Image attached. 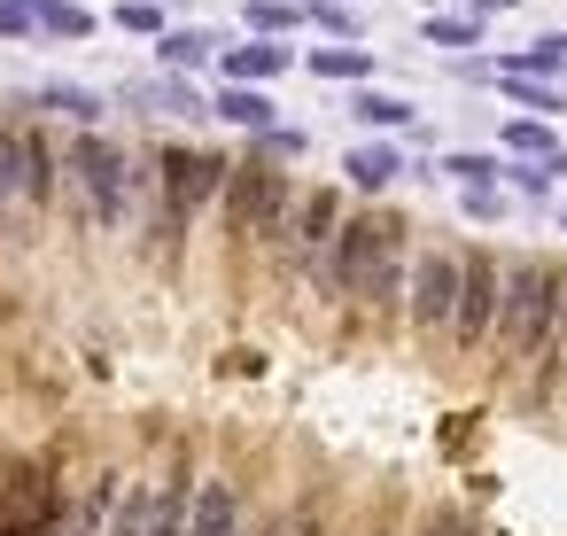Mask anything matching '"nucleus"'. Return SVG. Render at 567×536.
<instances>
[{
	"instance_id": "obj_9",
	"label": "nucleus",
	"mask_w": 567,
	"mask_h": 536,
	"mask_svg": "<svg viewBox=\"0 0 567 536\" xmlns=\"http://www.w3.org/2000/svg\"><path fill=\"white\" fill-rule=\"evenodd\" d=\"M272 71H288V48H280V40L226 48V79H234V86H257V79H272Z\"/></svg>"
},
{
	"instance_id": "obj_16",
	"label": "nucleus",
	"mask_w": 567,
	"mask_h": 536,
	"mask_svg": "<svg viewBox=\"0 0 567 536\" xmlns=\"http://www.w3.org/2000/svg\"><path fill=\"white\" fill-rule=\"evenodd\" d=\"M148 520H156V489H125V497H117L110 536H148Z\"/></svg>"
},
{
	"instance_id": "obj_4",
	"label": "nucleus",
	"mask_w": 567,
	"mask_h": 536,
	"mask_svg": "<svg viewBox=\"0 0 567 536\" xmlns=\"http://www.w3.org/2000/svg\"><path fill=\"white\" fill-rule=\"evenodd\" d=\"M497 303H505V265L489 257V249H466V280H458V327H451V342L474 358L489 334H497Z\"/></svg>"
},
{
	"instance_id": "obj_13",
	"label": "nucleus",
	"mask_w": 567,
	"mask_h": 536,
	"mask_svg": "<svg viewBox=\"0 0 567 536\" xmlns=\"http://www.w3.org/2000/svg\"><path fill=\"white\" fill-rule=\"evenodd\" d=\"M505 71H513V79H544V71H567V32H544V40H536L528 55H513Z\"/></svg>"
},
{
	"instance_id": "obj_24",
	"label": "nucleus",
	"mask_w": 567,
	"mask_h": 536,
	"mask_svg": "<svg viewBox=\"0 0 567 536\" xmlns=\"http://www.w3.org/2000/svg\"><path fill=\"white\" fill-rule=\"evenodd\" d=\"M350 110H358V117H365V125H404V117H412V110H404V102H396V94H358V102H350Z\"/></svg>"
},
{
	"instance_id": "obj_32",
	"label": "nucleus",
	"mask_w": 567,
	"mask_h": 536,
	"mask_svg": "<svg viewBox=\"0 0 567 536\" xmlns=\"http://www.w3.org/2000/svg\"><path fill=\"white\" fill-rule=\"evenodd\" d=\"M551 172H559V179H567V156H551Z\"/></svg>"
},
{
	"instance_id": "obj_2",
	"label": "nucleus",
	"mask_w": 567,
	"mask_h": 536,
	"mask_svg": "<svg viewBox=\"0 0 567 536\" xmlns=\"http://www.w3.org/2000/svg\"><path fill=\"white\" fill-rule=\"evenodd\" d=\"M551 319H559V272L544 257H513L505 265V303H497V365H528L544 358L551 342Z\"/></svg>"
},
{
	"instance_id": "obj_7",
	"label": "nucleus",
	"mask_w": 567,
	"mask_h": 536,
	"mask_svg": "<svg viewBox=\"0 0 567 536\" xmlns=\"http://www.w3.org/2000/svg\"><path fill=\"white\" fill-rule=\"evenodd\" d=\"M71 172H79V187H86V203H94V218L102 226H117L125 218V148H110V141H79L71 148Z\"/></svg>"
},
{
	"instance_id": "obj_26",
	"label": "nucleus",
	"mask_w": 567,
	"mask_h": 536,
	"mask_svg": "<svg viewBox=\"0 0 567 536\" xmlns=\"http://www.w3.org/2000/svg\"><path fill=\"white\" fill-rule=\"evenodd\" d=\"M272 156H303V133H288V125L257 133V164H272Z\"/></svg>"
},
{
	"instance_id": "obj_20",
	"label": "nucleus",
	"mask_w": 567,
	"mask_h": 536,
	"mask_svg": "<svg viewBox=\"0 0 567 536\" xmlns=\"http://www.w3.org/2000/svg\"><path fill=\"white\" fill-rule=\"evenodd\" d=\"M505 94H513L520 110H536V117H559V110H567L559 86H536V79H513V71H505Z\"/></svg>"
},
{
	"instance_id": "obj_33",
	"label": "nucleus",
	"mask_w": 567,
	"mask_h": 536,
	"mask_svg": "<svg viewBox=\"0 0 567 536\" xmlns=\"http://www.w3.org/2000/svg\"><path fill=\"white\" fill-rule=\"evenodd\" d=\"M0 536H17V528H0Z\"/></svg>"
},
{
	"instance_id": "obj_10",
	"label": "nucleus",
	"mask_w": 567,
	"mask_h": 536,
	"mask_svg": "<svg viewBox=\"0 0 567 536\" xmlns=\"http://www.w3.org/2000/svg\"><path fill=\"white\" fill-rule=\"evenodd\" d=\"M342 172H350V187L381 195V187L404 172V156H396V148H381V141H365V148H350V164H342Z\"/></svg>"
},
{
	"instance_id": "obj_17",
	"label": "nucleus",
	"mask_w": 567,
	"mask_h": 536,
	"mask_svg": "<svg viewBox=\"0 0 567 536\" xmlns=\"http://www.w3.org/2000/svg\"><path fill=\"white\" fill-rule=\"evenodd\" d=\"M40 32H48V40H86V32H94V17H86V9H71V0H48V9H40Z\"/></svg>"
},
{
	"instance_id": "obj_14",
	"label": "nucleus",
	"mask_w": 567,
	"mask_h": 536,
	"mask_svg": "<svg viewBox=\"0 0 567 536\" xmlns=\"http://www.w3.org/2000/svg\"><path fill=\"white\" fill-rule=\"evenodd\" d=\"M24 195V133L0 117V203H17Z\"/></svg>"
},
{
	"instance_id": "obj_11",
	"label": "nucleus",
	"mask_w": 567,
	"mask_h": 536,
	"mask_svg": "<svg viewBox=\"0 0 567 536\" xmlns=\"http://www.w3.org/2000/svg\"><path fill=\"white\" fill-rule=\"evenodd\" d=\"M210 110H218L226 125H241V133H272V102H265L257 86H226V94H218Z\"/></svg>"
},
{
	"instance_id": "obj_8",
	"label": "nucleus",
	"mask_w": 567,
	"mask_h": 536,
	"mask_svg": "<svg viewBox=\"0 0 567 536\" xmlns=\"http://www.w3.org/2000/svg\"><path fill=\"white\" fill-rule=\"evenodd\" d=\"M187 536H241V497H234V482H195V528Z\"/></svg>"
},
{
	"instance_id": "obj_1",
	"label": "nucleus",
	"mask_w": 567,
	"mask_h": 536,
	"mask_svg": "<svg viewBox=\"0 0 567 536\" xmlns=\"http://www.w3.org/2000/svg\"><path fill=\"white\" fill-rule=\"evenodd\" d=\"M334 288L365 311H396L404 296V218H350L334 241Z\"/></svg>"
},
{
	"instance_id": "obj_29",
	"label": "nucleus",
	"mask_w": 567,
	"mask_h": 536,
	"mask_svg": "<svg viewBox=\"0 0 567 536\" xmlns=\"http://www.w3.org/2000/svg\"><path fill=\"white\" fill-rule=\"evenodd\" d=\"M24 32H40V24L17 9V0H0V40H24Z\"/></svg>"
},
{
	"instance_id": "obj_5",
	"label": "nucleus",
	"mask_w": 567,
	"mask_h": 536,
	"mask_svg": "<svg viewBox=\"0 0 567 536\" xmlns=\"http://www.w3.org/2000/svg\"><path fill=\"white\" fill-rule=\"evenodd\" d=\"M156 172H164V218H172V226H187V218L234 179V164H226V156H203V148H164Z\"/></svg>"
},
{
	"instance_id": "obj_25",
	"label": "nucleus",
	"mask_w": 567,
	"mask_h": 536,
	"mask_svg": "<svg viewBox=\"0 0 567 536\" xmlns=\"http://www.w3.org/2000/svg\"><path fill=\"white\" fill-rule=\"evenodd\" d=\"M249 24L257 32H288V24H303V9H288V0H249Z\"/></svg>"
},
{
	"instance_id": "obj_27",
	"label": "nucleus",
	"mask_w": 567,
	"mask_h": 536,
	"mask_svg": "<svg viewBox=\"0 0 567 536\" xmlns=\"http://www.w3.org/2000/svg\"><path fill=\"white\" fill-rule=\"evenodd\" d=\"M117 24H125V32H156V40H164V17L148 9V0H125V9H117Z\"/></svg>"
},
{
	"instance_id": "obj_28",
	"label": "nucleus",
	"mask_w": 567,
	"mask_h": 536,
	"mask_svg": "<svg viewBox=\"0 0 567 536\" xmlns=\"http://www.w3.org/2000/svg\"><path fill=\"white\" fill-rule=\"evenodd\" d=\"M451 179H466V187H489V179H497V164H489V156H451Z\"/></svg>"
},
{
	"instance_id": "obj_22",
	"label": "nucleus",
	"mask_w": 567,
	"mask_h": 536,
	"mask_svg": "<svg viewBox=\"0 0 567 536\" xmlns=\"http://www.w3.org/2000/svg\"><path fill=\"white\" fill-rule=\"evenodd\" d=\"M427 40H435V48H474L482 24H474V17H427Z\"/></svg>"
},
{
	"instance_id": "obj_18",
	"label": "nucleus",
	"mask_w": 567,
	"mask_h": 536,
	"mask_svg": "<svg viewBox=\"0 0 567 536\" xmlns=\"http://www.w3.org/2000/svg\"><path fill=\"white\" fill-rule=\"evenodd\" d=\"M311 71H319V79H365V71H373V55H365V48H319V55H311Z\"/></svg>"
},
{
	"instance_id": "obj_12",
	"label": "nucleus",
	"mask_w": 567,
	"mask_h": 536,
	"mask_svg": "<svg viewBox=\"0 0 567 536\" xmlns=\"http://www.w3.org/2000/svg\"><path fill=\"white\" fill-rule=\"evenodd\" d=\"M55 195V156L40 133H24V203H48Z\"/></svg>"
},
{
	"instance_id": "obj_30",
	"label": "nucleus",
	"mask_w": 567,
	"mask_h": 536,
	"mask_svg": "<svg viewBox=\"0 0 567 536\" xmlns=\"http://www.w3.org/2000/svg\"><path fill=\"white\" fill-rule=\"evenodd\" d=\"M420 536H474V513H435Z\"/></svg>"
},
{
	"instance_id": "obj_19",
	"label": "nucleus",
	"mask_w": 567,
	"mask_h": 536,
	"mask_svg": "<svg viewBox=\"0 0 567 536\" xmlns=\"http://www.w3.org/2000/svg\"><path fill=\"white\" fill-rule=\"evenodd\" d=\"M40 110H63V117H79V125L102 117V102H94L86 86H40Z\"/></svg>"
},
{
	"instance_id": "obj_31",
	"label": "nucleus",
	"mask_w": 567,
	"mask_h": 536,
	"mask_svg": "<svg viewBox=\"0 0 567 536\" xmlns=\"http://www.w3.org/2000/svg\"><path fill=\"white\" fill-rule=\"evenodd\" d=\"M474 9H482V17H497V9H513V0H474Z\"/></svg>"
},
{
	"instance_id": "obj_6",
	"label": "nucleus",
	"mask_w": 567,
	"mask_h": 536,
	"mask_svg": "<svg viewBox=\"0 0 567 536\" xmlns=\"http://www.w3.org/2000/svg\"><path fill=\"white\" fill-rule=\"evenodd\" d=\"M458 280H466V257H451V249H427L412 265V327L420 334H451L458 327Z\"/></svg>"
},
{
	"instance_id": "obj_3",
	"label": "nucleus",
	"mask_w": 567,
	"mask_h": 536,
	"mask_svg": "<svg viewBox=\"0 0 567 536\" xmlns=\"http://www.w3.org/2000/svg\"><path fill=\"white\" fill-rule=\"evenodd\" d=\"M296 210H303V195L288 187V172H272V164H234V179H226V226L234 234H257V241H280V234H296Z\"/></svg>"
},
{
	"instance_id": "obj_23",
	"label": "nucleus",
	"mask_w": 567,
	"mask_h": 536,
	"mask_svg": "<svg viewBox=\"0 0 567 536\" xmlns=\"http://www.w3.org/2000/svg\"><path fill=\"white\" fill-rule=\"evenodd\" d=\"M141 102H156V110H172V117H203V102L187 94V79H164V86H148Z\"/></svg>"
},
{
	"instance_id": "obj_21",
	"label": "nucleus",
	"mask_w": 567,
	"mask_h": 536,
	"mask_svg": "<svg viewBox=\"0 0 567 536\" xmlns=\"http://www.w3.org/2000/svg\"><path fill=\"white\" fill-rule=\"evenodd\" d=\"M505 148H520V156H544V164H551V133H544V117H513V125H505Z\"/></svg>"
},
{
	"instance_id": "obj_15",
	"label": "nucleus",
	"mask_w": 567,
	"mask_h": 536,
	"mask_svg": "<svg viewBox=\"0 0 567 536\" xmlns=\"http://www.w3.org/2000/svg\"><path fill=\"white\" fill-rule=\"evenodd\" d=\"M210 48H218L210 32H164V40H156V55H164L172 71H195V63H203Z\"/></svg>"
}]
</instances>
